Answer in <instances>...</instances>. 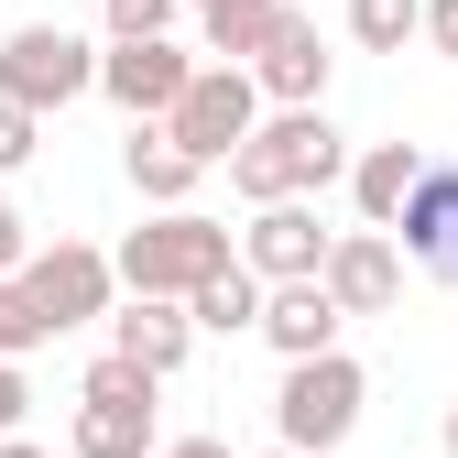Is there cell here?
<instances>
[{
	"label": "cell",
	"instance_id": "7c38bea8",
	"mask_svg": "<svg viewBox=\"0 0 458 458\" xmlns=\"http://www.w3.org/2000/svg\"><path fill=\"white\" fill-rule=\"evenodd\" d=\"M109 350H121V360H142V371L164 382V371L197 350V317H186V295H131L121 317H109Z\"/></svg>",
	"mask_w": 458,
	"mask_h": 458
},
{
	"label": "cell",
	"instance_id": "d4e9b609",
	"mask_svg": "<svg viewBox=\"0 0 458 458\" xmlns=\"http://www.w3.org/2000/svg\"><path fill=\"white\" fill-rule=\"evenodd\" d=\"M22 251H33V229H22L12 208H0V273H22Z\"/></svg>",
	"mask_w": 458,
	"mask_h": 458
},
{
	"label": "cell",
	"instance_id": "6da1fadb",
	"mask_svg": "<svg viewBox=\"0 0 458 458\" xmlns=\"http://www.w3.org/2000/svg\"><path fill=\"white\" fill-rule=\"evenodd\" d=\"M350 175V142H338V121L306 98V109H273V121H251L241 142H229V186H241L251 208L262 197H317Z\"/></svg>",
	"mask_w": 458,
	"mask_h": 458
},
{
	"label": "cell",
	"instance_id": "d6986e66",
	"mask_svg": "<svg viewBox=\"0 0 458 458\" xmlns=\"http://www.w3.org/2000/svg\"><path fill=\"white\" fill-rule=\"evenodd\" d=\"M415 22H426V0H350V33H360L371 55H404Z\"/></svg>",
	"mask_w": 458,
	"mask_h": 458
},
{
	"label": "cell",
	"instance_id": "8992f818",
	"mask_svg": "<svg viewBox=\"0 0 458 458\" xmlns=\"http://www.w3.org/2000/svg\"><path fill=\"white\" fill-rule=\"evenodd\" d=\"M262 121V88H251V66H197L186 88H175V109H164V131H175L197 164H229V142H241Z\"/></svg>",
	"mask_w": 458,
	"mask_h": 458
},
{
	"label": "cell",
	"instance_id": "30bf717a",
	"mask_svg": "<svg viewBox=\"0 0 458 458\" xmlns=\"http://www.w3.org/2000/svg\"><path fill=\"white\" fill-rule=\"evenodd\" d=\"M241 262H251L262 284H295V273H317V262H327V229H317V208H306V197H262V208H251V229H241Z\"/></svg>",
	"mask_w": 458,
	"mask_h": 458
},
{
	"label": "cell",
	"instance_id": "f1b7e54d",
	"mask_svg": "<svg viewBox=\"0 0 458 458\" xmlns=\"http://www.w3.org/2000/svg\"><path fill=\"white\" fill-rule=\"evenodd\" d=\"M273 458H306V447H273Z\"/></svg>",
	"mask_w": 458,
	"mask_h": 458
},
{
	"label": "cell",
	"instance_id": "8fae6325",
	"mask_svg": "<svg viewBox=\"0 0 458 458\" xmlns=\"http://www.w3.org/2000/svg\"><path fill=\"white\" fill-rule=\"evenodd\" d=\"M393 251H415L437 284H458V164H426L415 197L393 208Z\"/></svg>",
	"mask_w": 458,
	"mask_h": 458
},
{
	"label": "cell",
	"instance_id": "ac0fdd59",
	"mask_svg": "<svg viewBox=\"0 0 458 458\" xmlns=\"http://www.w3.org/2000/svg\"><path fill=\"white\" fill-rule=\"evenodd\" d=\"M186 12L208 22V55H218V66H241V55H251V33H262V12H273V0H186Z\"/></svg>",
	"mask_w": 458,
	"mask_h": 458
},
{
	"label": "cell",
	"instance_id": "7402d4cb",
	"mask_svg": "<svg viewBox=\"0 0 458 458\" xmlns=\"http://www.w3.org/2000/svg\"><path fill=\"white\" fill-rule=\"evenodd\" d=\"M33 131H44L33 109H22V98H0V175H12V164H33Z\"/></svg>",
	"mask_w": 458,
	"mask_h": 458
},
{
	"label": "cell",
	"instance_id": "e0dca14e",
	"mask_svg": "<svg viewBox=\"0 0 458 458\" xmlns=\"http://www.w3.org/2000/svg\"><path fill=\"white\" fill-rule=\"evenodd\" d=\"M186 317L197 327H218V338H241V327H262V273L241 262V251H229L208 284H197V295H186Z\"/></svg>",
	"mask_w": 458,
	"mask_h": 458
},
{
	"label": "cell",
	"instance_id": "83f0119b",
	"mask_svg": "<svg viewBox=\"0 0 458 458\" xmlns=\"http://www.w3.org/2000/svg\"><path fill=\"white\" fill-rule=\"evenodd\" d=\"M447 458H458V404H447Z\"/></svg>",
	"mask_w": 458,
	"mask_h": 458
},
{
	"label": "cell",
	"instance_id": "603a6c76",
	"mask_svg": "<svg viewBox=\"0 0 458 458\" xmlns=\"http://www.w3.org/2000/svg\"><path fill=\"white\" fill-rule=\"evenodd\" d=\"M22 415H33V393H22V360H0V437H12Z\"/></svg>",
	"mask_w": 458,
	"mask_h": 458
},
{
	"label": "cell",
	"instance_id": "2e32d148",
	"mask_svg": "<svg viewBox=\"0 0 458 458\" xmlns=\"http://www.w3.org/2000/svg\"><path fill=\"white\" fill-rule=\"evenodd\" d=\"M415 175H426V153H415V142H371V153H350V197H360V218L393 229V208L415 197Z\"/></svg>",
	"mask_w": 458,
	"mask_h": 458
},
{
	"label": "cell",
	"instance_id": "ffe728a7",
	"mask_svg": "<svg viewBox=\"0 0 458 458\" xmlns=\"http://www.w3.org/2000/svg\"><path fill=\"white\" fill-rule=\"evenodd\" d=\"M44 338H55V327H44V317L22 306V284L0 273V360H22V350H44Z\"/></svg>",
	"mask_w": 458,
	"mask_h": 458
},
{
	"label": "cell",
	"instance_id": "484cf974",
	"mask_svg": "<svg viewBox=\"0 0 458 458\" xmlns=\"http://www.w3.org/2000/svg\"><path fill=\"white\" fill-rule=\"evenodd\" d=\"M153 458H229V437H175V447L153 437Z\"/></svg>",
	"mask_w": 458,
	"mask_h": 458
},
{
	"label": "cell",
	"instance_id": "cb8c5ba5",
	"mask_svg": "<svg viewBox=\"0 0 458 458\" xmlns=\"http://www.w3.org/2000/svg\"><path fill=\"white\" fill-rule=\"evenodd\" d=\"M415 33H426L437 55H458V0H426V22H415Z\"/></svg>",
	"mask_w": 458,
	"mask_h": 458
},
{
	"label": "cell",
	"instance_id": "52a82bcc",
	"mask_svg": "<svg viewBox=\"0 0 458 458\" xmlns=\"http://www.w3.org/2000/svg\"><path fill=\"white\" fill-rule=\"evenodd\" d=\"M241 66H251V88H262L273 109H306V98H327V44H317V12H295V0H273Z\"/></svg>",
	"mask_w": 458,
	"mask_h": 458
},
{
	"label": "cell",
	"instance_id": "7a4b0ae2",
	"mask_svg": "<svg viewBox=\"0 0 458 458\" xmlns=\"http://www.w3.org/2000/svg\"><path fill=\"white\" fill-rule=\"evenodd\" d=\"M218 262H229V229L197 218V208H164L153 229H131V241L109 251V273H121L131 295H197Z\"/></svg>",
	"mask_w": 458,
	"mask_h": 458
},
{
	"label": "cell",
	"instance_id": "44dd1931",
	"mask_svg": "<svg viewBox=\"0 0 458 458\" xmlns=\"http://www.w3.org/2000/svg\"><path fill=\"white\" fill-rule=\"evenodd\" d=\"M98 12H109V44H121V33H175L186 0H98Z\"/></svg>",
	"mask_w": 458,
	"mask_h": 458
},
{
	"label": "cell",
	"instance_id": "3957f363",
	"mask_svg": "<svg viewBox=\"0 0 458 458\" xmlns=\"http://www.w3.org/2000/svg\"><path fill=\"white\" fill-rule=\"evenodd\" d=\"M360 360L350 350H306V360H284V393H273V426H284V447H306V458H327L338 437L360 426Z\"/></svg>",
	"mask_w": 458,
	"mask_h": 458
},
{
	"label": "cell",
	"instance_id": "9c48e42d",
	"mask_svg": "<svg viewBox=\"0 0 458 458\" xmlns=\"http://www.w3.org/2000/svg\"><path fill=\"white\" fill-rule=\"evenodd\" d=\"M317 284L338 295V317H382L393 295H404V251H393V229H327Z\"/></svg>",
	"mask_w": 458,
	"mask_h": 458
},
{
	"label": "cell",
	"instance_id": "5b68a950",
	"mask_svg": "<svg viewBox=\"0 0 458 458\" xmlns=\"http://www.w3.org/2000/svg\"><path fill=\"white\" fill-rule=\"evenodd\" d=\"M88 88H98V55H88L66 22H22L12 44H0V98H22L33 121L66 109V98H88Z\"/></svg>",
	"mask_w": 458,
	"mask_h": 458
},
{
	"label": "cell",
	"instance_id": "9a60e30c",
	"mask_svg": "<svg viewBox=\"0 0 458 458\" xmlns=\"http://www.w3.org/2000/svg\"><path fill=\"white\" fill-rule=\"evenodd\" d=\"M77 458H153V393H77Z\"/></svg>",
	"mask_w": 458,
	"mask_h": 458
},
{
	"label": "cell",
	"instance_id": "277c9868",
	"mask_svg": "<svg viewBox=\"0 0 458 458\" xmlns=\"http://www.w3.org/2000/svg\"><path fill=\"white\" fill-rule=\"evenodd\" d=\"M22 306L55 327V338H66V327H88V317H109V284H121V273H109V251L98 241H44V251H22Z\"/></svg>",
	"mask_w": 458,
	"mask_h": 458
},
{
	"label": "cell",
	"instance_id": "5bb4252c",
	"mask_svg": "<svg viewBox=\"0 0 458 458\" xmlns=\"http://www.w3.org/2000/svg\"><path fill=\"white\" fill-rule=\"evenodd\" d=\"M121 175L153 197V208H186L197 197V175H208V164L175 142V131H164V121H131V142H121Z\"/></svg>",
	"mask_w": 458,
	"mask_h": 458
},
{
	"label": "cell",
	"instance_id": "ba28073f",
	"mask_svg": "<svg viewBox=\"0 0 458 458\" xmlns=\"http://www.w3.org/2000/svg\"><path fill=\"white\" fill-rule=\"evenodd\" d=\"M186 77H197V55H186L175 33H121V44L98 55V88L121 98L131 121H164V109H175V88H186Z\"/></svg>",
	"mask_w": 458,
	"mask_h": 458
},
{
	"label": "cell",
	"instance_id": "4fadbf2b",
	"mask_svg": "<svg viewBox=\"0 0 458 458\" xmlns=\"http://www.w3.org/2000/svg\"><path fill=\"white\" fill-rule=\"evenodd\" d=\"M262 338L284 360H306V350H338V295L317 273H295V284H262Z\"/></svg>",
	"mask_w": 458,
	"mask_h": 458
},
{
	"label": "cell",
	"instance_id": "4316f807",
	"mask_svg": "<svg viewBox=\"0 0 458 458\" xmlns=\"http://www.w3.org/2000/svg\"><path fill=\"white\" fill-rule=\"evenodd\" d=\"M0 458H44V447H33V437H22V426H12V437H0Z\"/></svg>",
	"mask_w": 458,
	"mask_h": 458
}]
</instances>
